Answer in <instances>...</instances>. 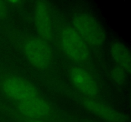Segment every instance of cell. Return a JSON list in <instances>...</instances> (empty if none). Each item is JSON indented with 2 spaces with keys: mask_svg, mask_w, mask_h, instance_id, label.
Masks as SVG:
<instances>
[{
  "mask_svg": "<svg viewBox=\"0 0 131 122\" xmlns=\"http://www.w3.org/2000/svg\"><path fill=\"white\" fill-rule=\"evenodd\" d=\"M72 27L88 47H99L106 41V34L99 22L92 15L79 13L72 20Z\"/></svg>",
  "mask_w": 131,
  "mask_h": 122,
  "instance_id": "cell-1",
  "label": "cell"
},
{
  "mask_svg": "<svg viewBox=\"0 0 131 122\" xmlns=\"http://www.w3.org/2000/svg\"><path fill=\"white\" fill-rule=\"evenodd\" d=\"M23 51L27 60L37 69H46L53 61V52L49 43L39 36L26 39L23 44Z\"/></svg>",
  "mask_w": 131,
  "mask_h": 122,
  "instance_id": "cell-2",
  "label": "cell"
},
{
  "mask_svg": "<svg viewBox=\"0 0 131 122\" xmlns=\"http://www.w3.org/2000/svg\"><path fill=\"white\" fill-rule=\"evenodd\" d=\"M60 44L65 54L72 60L84 63L89 59V47L72 26L62 29Z\"/></svg>",
  "mask_w": 131,
  "mask_h": 122,
  "instance_id": "cell-3",
  "label": "cell"
},
{
  "mask_svg": "<svg viewBox=\"0 0 131 122\" xmlns=\"http://www.w3.org/2000/svg\"><path fill=\"white\" fill-rule=\"evenodd\" d=\"M1 87L4 94L16 102L38 95L33 84L20 76H7L1 82Z\"/></svg>",
  "mask_w": 131,
  "mask_h": 122,
  "instance_id": "cell-4",
  "label": "cell"
},
{
  "mask_svg": "<svg viewBox=\"0 0 131 122\" xmlns=\"http://www.w3.org/2000/svg\"><path fill=\"white\" fill-rule=\"evenodd\" d=\"M16 103L20 113L26 119L45 121L52 115L51 105L39 95Z\"/></svg>",
  "mask_w": 131,
  "mask_h": 122,
  "instance_id": "cell-5",
  "label": "cell"
},
{
  "mask_svg": "<svg viewBox=\"0 0 131 122\" xmlns=\"http://www.w3.org/2000/svg\"><path fill=\"white\" fill-rule=\"evenodd\" d=\"M81 104L88 112L106 122H127L125 116L96 97L83 96Z\"/></svg>",
  "mask_w": 131,
  "mask_h": 122,
  "instance_id": "cell-6",
  "label": "cell"
},
{
  "mask_svg": "<svg viewBox=\"0 0 131 122\" xmlns=\"http://www.w3.org/2000/svg\"><path fill=\"white\" fill-rule=\"evenodd\" d=\"M33 18L38 36L48 43L51 41L53 38L54 29L51 9L47 2L39 1L36 3Z\"/></svg>",
  "mask_w": 131,
  "mask_h": 122,
  "instance_id": "cell-7",
  "label": "cell"
},
{
  "mask_svg": "<svg viewBox=\"0 0 131 122\" xmlns=\"http://www.w3.org/2000/svg\"><path fill=\"white\" fill-rule=\"evenodd\" d=\"M70 79L75 88L83 96L96 97L99 94V87L92 75L85 69L74 67L69 73Z\"/></svg>",
  "mask_w": 131,
  "mask_h": 122,
  "instance_id": "cell-8",
  "label": "cell"
},
{
  "mask_svg": "<svg viewBox=\"0 0 131 122\" xmlns=\"http://www.w3.org/2000/svg\"><path fill=\"white\" fill-rule=\"evenodd\" d=\"M110 51L111 57L118 66L127 73H130L131 57L129 48L123 43L116 41L111 44Z\"/></svg>",
  "mask_w": 131,
  "mask_h": 122,
  "instance_id": "cell-9",
  "label": "cell"
},
{
  "mask_svg": "<svg viewBox=\"0 0 131 122\" xmlns=\"http://www.w3.org/2000/svg\"><path fill=\"white\" fill-rule=\"evenodd\" d=\"M126 74L127 72L124 69L118 67V68L113 71V78L116 82L121 83L125 81Z\"/></svg>",
  "mask_w": 131,
  "mask_h": 122,
  "instance_id": "cell-10",
  "label": "cell"
},
{
  "mask_svg": "<svg viewBox=\"0 0 131 122\" xmlns=\"http://www.w3.org/2000/svg\"><path fill=\"white\" fill-rule=\"evenodd\" d=\"M26 122H46L42 120H33V119H26Z\"/></svg>",
  "mask_w": 131,
  "mask_h": 122,
  "instance_id": "cell-11",
  "label": "cell"
},
{
  "mask_svg": "<svg viewBox=\"0 0 131 122\" xmlns=\"http://www.w3.org/2000/svg\"><path fill=\"white\" fill-rule=\"evenodd\" d=\"M84 122H93V121H84Z\"/></svg>",
  "mask_w": 131,
  "mask_h": 122,
  "instance_id": "cell-12",
  "label": "cell"
}]
</instances>
